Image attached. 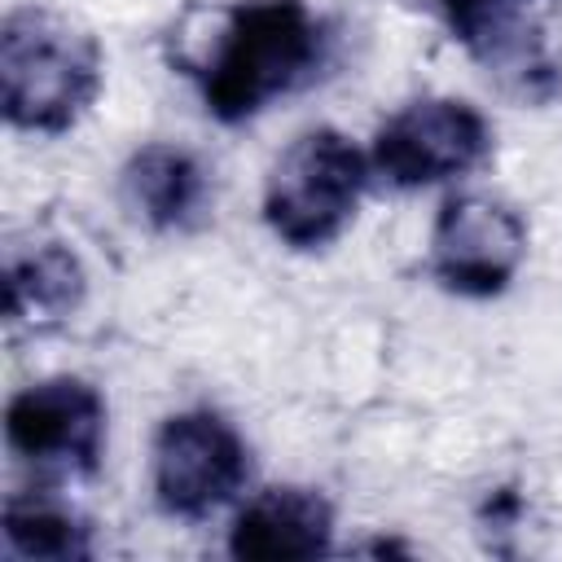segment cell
Masks as SVG:
<instances>
[{
  "mask_svg": "<svg viewBox=\"0 0 562 562\" xmlns=\"http://www.w3.org/2000/svg\"><path fill=\"white\" fill-rule=\"evenodd\" d=\"M325 22L303 0H241L193 70L206 114L246 123L277 97L294 92L325 61Z\"/></svg>",
  "mask_w": 562,
  "mask_h": 562,
  "instance_id": "obj_1",
  "label": "cell"
},
{
  "mask_svg": "<svg viewBox=\"0 0 562 562\" xmlns=\"http://www.w3.org/2000/svg\"><path fill=\"white\" fill-rule=\"evenodd\" d=\"M101 44L53 9H13L0 26V110L35 136L70 132L101 92Z\"/></svg>",
  "mask_w": 562,
  "mask_h": 562,
  "instance_id": "obj_2",
  "label": "cell"
},
{
  "mask_svg": "<svg viewBox=\"0 0 562 562\" xmlns=\"http://www.w3.org/2000/svg\"><path fill=\"white\" fill-rule=\"evenodd\" d=\"M369 184V158L338 127L294 136L268 171L263 224L290 250L329 246L356 215Z\"/></svg>",
  "mask_w": 562,
  "mask_h": 562,
  "instance_id": "obj_3",
  "label": "cell"
},
{
  "mask_svg": "<svg viewBox=\"0 0 562 562\" xmlns=\"http://www.w3.org/2000/svg\"><path fill=\"white\" fill-rule=\"evenodd\" d=\"M250 474V452L237 435V426L211 408H184L171 413L149 452V479L154 501L162 514L198 522L211 518L220 505H228Z\"/></svg>",
  "mask_w": 562,
  "mask_h": 562,
  "instance_id": "obj_4",
  "label": "cell"
},
{
  "mask_svg": "<svg viewBox=\"0 0 562 562\" xmlns=\"http://www.w3.org/2000/svg\"><path fill=\"white\" fill-rule=\"evenodd\" d=\"M487 154L492 127L470 101L422 97L378 127L369 167L395 189H426L474 171Z\"/></svg>",
  "mask_w": 562,
  "mask_h": 562,
  "instance_id": "obj_5",
  "label": "cell"
},
{
  "mask_svg": "<svg viewBox=\"0 0 562 562\" xmlns=\"http://www.w3.org/2000/svg\"><path fill=\"white\" fill-rule=\"evenodd\" d=\"M527 259L522 215L483 193H457L430 228V277L461 299H496Z\"/></svg>",
  "mask_w": 562,
  "mask_h": 562,
  "instance_id": "obj_6",
  "label": "cell"
},
{
  "mask_svg": "<svg viewBox=\"0 0 562 562\" xmlns=\"http://www.w3.org/2000/svg\"><path fill=\"white\" fill-rule=\"evenodd\" d=\"M4 439L22 461L92 474L105 452V400L83 378H44L9 400Z\"/></svg>",
  "mask_w": 562,
  "mask_h": 562,
  "instance_id": "obj_7",
  "label": "cell"
},
{
  "mask_svg": "<svg viewBox=\"0 0 562 562\" xmlns=\"http://www.w3.org/2000/svg\"><path fill=\"white\" fill-rule=\"evenodd\" d=\"M549 9L553 0H439L452 40L522 97H549L558 88V66L544 53Z\"/></svg>",
  "mask_w": 562,
  "mask_h": 562,
  "instance_id": "obj_8",
  "label": "cell"
},
{
  "mask_svg": "<svg viewBox=\"0 0 562 562\" xmlns=\"http://www.w3.org/2000/svg\"><path fill=\"white\" fill-rule=\"evenodd\" d=\"M334 544V505L316 487H263L255 492L233 527H228V553L250 562H299L321 558Z\"/></svg>",
  "mask_w": 562,
  "mask_h": 562,
  "instance_id": "obj_9",
  "label": "cell"
},
{
  "mask_svg": "<svg viewBox=\"0 0 562 562\" xmlns=\"http://www.w3.org/2000/svg\"><path fill=\"white\" fill-rule=\"evenodd\" d=\"M123 206L154 233H193L211 211V171L184 145H140L119 176Z\"/></svg>",
  "mask_w": 562,
  "mask_h": 562,
  "instance_id": "obj_10",
  "label": "cell"
},
{
  "mask_svg": "<svg viewBox=\"0 0 562 562\" xmlns=\"http://www.w3.org/2000/svg\"><path fill=\"white\" fill-rule=\"evenodd\" d=\"M88 299V272L61 241H44L9 255L4 263V316L18 329H57Z\"/></svg>",
  "mask_w": 562,
  "mask_h": 562,
  "instance_id": "obj_11",
  "label": "cell"
},
{
  "mask_svg": "<svg viewBox=\"0 0 562 562\" xmlns=\"http://www.w3.org/2000/svg\"><path fill=\"white\" fill-rule=\"evenodd\" d=\"M4 544L18 558L79 562L92 558V527L48 496H9L4 501Z\"/></svg>",
  "mask_w": 562,
  "mask_h": 562,
  "instance_id": "obj_12",
  "label": "cell"
}]
</instances>
